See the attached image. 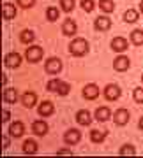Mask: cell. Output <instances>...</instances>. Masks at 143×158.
<instances>
[{
	"instance_id": "obj_1",
	"label": "cell",
	"mask_w": 143,
	"mask_h": 158,
	"mask_svg": "<svg viewBox=\"0 0 143 158\" xmlns=\"http://www.w3.org/2000/svg\"><path fill=\"white\" fill-rule=\"evenodd\" d=\"M69 51L73 55H76V56H81V55H85L88 51V42L85 39H74L69 44Z\"/></svg>"
},
{
	"instance_id": "obj_2",
	"label": "cell",
	"mask_w": 143,
	"mask_h": 158,
	"mask_svg": "<svg viewBox=\"0 0 143 158\" xmlns=\"http://www.w3.org/2000/svg\"><path fill=\"white\" fill-rule=\"evenodd\" d=\"M25 56H27V60H29V62L35 63V62H39L41 58H42V49H41L39 46H30V48H27Z\"/></svg>"
},
{
	"instance_id": "obj_3",
	"label": "cell",
	"mask_w": 143,
	"mask_h": 158,
	"mask_svg": "<svg viewBox=\"0 0 143 158\" xmlns=\"http://www.w3.org/2000/svg\"><path fill=\"white\" fill-rule=\"evenodd\" d=\"M60 70H62V62H60L58 58H50V60L46 62V72L58 74Z\"/></svg>"
},
{
	"instance_id": "obj_4",
	"label": "cell",
	"mask_w": 143,
	"mask_h": 158,
	"mask_svg": "<svg viewBox=\"0 0 143 158\" xmlns=\"http://www.w3.org/2000/svg\"><path fill=\"white\" fill-rule=\"evenodd\" d=\"M104 97H106L108 100H117V98L120 97V88L117 85H108L104 88Z\"/></svg>"
},
{
	"instance_id": "obj_5",
	"label": "cell",
	"mask_w": 143,
	"mask_h": 158,
	"mask_svg": "<svg viewBox=\"0 0 143 158\" xmlns=\"http://www.w3.org/2000/svg\"><path fill=\"white\" fill-rule=\"evenodd\" d=\"M64 139H65V142H67V144H78V142H80V139H81V134L76 128H71V130H67V132H65Z\"/></svg>"
},
{
	"instance_id": "obj_6",
	"label": "cell",
	"mask_w": 143,
	"mask_h": 158,
	"mask_svg": "<svg viewBox=\"0 0 143 158\" xmlns=\"http://www.w3.org/2000/svg\"><path fill=\"white\" fill-rule=\"evenodd\" d=\"M97 95H99V88L96 85H87L83 88V97L87 100H94V98H97Z\"/></svg>"
},
{
	"instance_id": "obj_7",
	"label": "cell",
	"mask_w": 143,
	"mask_h": 158,
	"mask_svg": "<svg viewBox=\"0 0 143 158\" xmlns=\"http://www.w3.org/2000/svg\"><path fill=\"white\" fill-rule=\"evenodd\" d=\"M113 67H115V70H118V72L127 70V69H129V58L127 56H117L115 62H113Z\"/></svg>"
},
{
	"instance_id": "obj_8",
	"label": "cell",
	"mask_w": 143,
	"mask_h": 158,
	"mask_svg": "<svg viewBox=\"0 0 143 158\" xmlns=\"http://www.w3.org/2000/svg\"><path fill=\"white\" fill-rule=\"evenodd\" d=\"M113 119H115L117 125H126L127 121H129V111H127V109H118V111L115 113Z\"/></svg>"
},
{
	"instance_id": "obj_9",
	"label": "cell",
	"mask_w": 143,
	"mask_h": 158,
	"mask_svg": "<svg viewBox=\"0 0 143 158\" xmlns=\"http://www.w3.org/2000/svg\"><path fill=\"white\" fill-rule=\"evenodd\" d=\"M4 62H6V65H7L9 69H14V67H18V65L21 63V56H20L18 53H9Z\"/></svg>"
},
{
	"instance_id": "obj_10",
	"label": "cell",
	"mask_w": 143,
	"mask_h": 158,
	"mask_svg": "<svg viewBox=\"0 0 143 158\" xmlns=\"http://www.w3.org/2000/svg\"><path fill=\"white\" fill-rule=\"evenodd\" d=\"M111 49L113 51H126L127 49V40L124 39V37H115L113 40H111Z\"/></svg>"
},
{
	"instance_id": "obj_11",
	"label": "cell",
	"mask_w": 143,
	"mask_h": 158,
	"mask_svg": "<svg viewBox=\"0 0 143 158\" xmlns=\"http://www.w3.org/2000/svg\"><path fill=\"white\" fill-rule=\"evenodd\" d=\"M21 102H23L25 107H34L35 102H37V97H35V93H32V91H27V93L21 95Z\"/></svg>"
},
{
	"instance_id": "obj_12",
	"label": "cell",
	"mask_w": 143,
	"mask_h": 158,
	"mask_svg": "<svg viewBox=\"0 0 143 158\" xmlns=\"http://www.w3.org/2000/svg\"><path fill=\"white\" fill-rule=\"evenodd\" d=\"M62 32H64V35H74L76 34V21L74 19H65L62 25Z\"/></svg>"
},
{
	"instance_id": "obj_13",
	"label": "cell",
	"mask_w": 143,
	"mask_h": 158,
	"mask_svg": "<svg viewBox=\"0 0 143 158\" xmlns=\"http://www.w3.org/2000/svg\"><path fill=\"white\" fill-rule=\"evenodd\" d=\"M23 132H25V127H23L21 121H14V123L9 127V134H11L12 137H20L23 135Z\"/></svg>"
},
{
	"instance_id": "obj_14",
	"label": "cell",
	"mask_w": 143,
	"mask_h": 158,
	"mask_svg": "<svg viewBox=\"0 0 143 158\" xmlns=\"http://www.w3.org/2000/svg\"><path fill=\"white\" fill-rule=\"evenodd\" d=\"M76 119H78V123L80 125H90V121H92V116H90V113L88 111H78V114H76Z\"/></svg>"
},
{
	"instance_id": "obj_15",
	"label": "cell",
	"mask_w": 143,
	"mask_h": 158,
	"mask_svg": "<svg viewBox=\"0 0 143 158\" xmlns=\"http://www.w3.org/2000/svg\"><path fill=\"white\" fill-rule=\"evenodd\" d=\"M109 116H111V111H109L108 107H99L97 111H96V119H97V121H108Z\"/></svg>"
},
{
	"instance_id": "obj_16",
	"label": "cell",
	"mask_w": 143,
	"mask_h": 158,
	"mask_svg": "<svg viewBox=\"0 0 143 158\" xmlns=\"http://www.w3.org/2000/svg\"><path fill=\"white\" fill-rule=\"evenodd\" d=\"M109 27H111V21H109V18L99 16L97 19H96V28H97V30H108Z\"/></svg>"
},
{
	"instance_id": "obj_17",
	"label": "cell",
	"mask_w": 143,
	"mask_h": 158,
	"mask_svg": "<svg viewBox=\"0 0 143 158\" xmlns=\"http://www.w3.org/2000/svg\"><path fill=\"white\" fill-rule=\"evenodd\" d=\"M32 130H34V134H37V135H44L46 132H48V125L44 121H34Z\"/></svg>"
},
{
	"instance_id": "obj_18",
	"label": "cell",
	"mask_w": 143,
	"mask_h": 158,
	"mask_svg": "<svg viewBox=\"0 0 143 158\" xmlns=\"http://www.w3.org/2000/svg\"><path fill=\"white\" fill-rule=\"evenodd\" d=\"M39 114L41 116H50V114H53V104L51 102H48V100L42 102L39 106Z\"/></svg>"
},
{
	"instance_id": "obj_19",
	"label": "cell",
	"mask_w": 143,
	"mask_h": 158,
	"mask_svg": "<svg viewBox=\"0 0 143 158\" xmlns=\"http://www.w3.org/2000/svg\"><path fill=\"white\" fill-rule=\"evenodd\" d=\"M2 9H4V18H6V19H11V18H14L16 16V7L12 6V4H4V6H2Z\"/></svg>"
},
{
	"instance_id": "obj_20",
	"label": "cell",
	"mask_w": 143,
	"mask_h": 158,
	"mask_svg": "<svg viewBox=\"0 0 143 158\" xmlns=\"http://www.w3.org/2000/svg\"><path fill=\"white\" fill-rule=\"evenodd\" d=\"M23 151L29 153V155H32V153L37 151V142L32 141V139H27V141L23 142Z\"/></svg>"
},
{
	"instance_id": "obj_21",
	"label": "cell",
	"mask_w": 143,
	"mask_h": 158,
	"mask_svg": "<svg viewBox=\"0 0 143 158\" xmlns=\"http://www.w3.org/2000/svg\"><path fill=\"white\" fill-rule=\"evenodd\" d=\"M4 100L9 102V104H12V102H16L18 100V93L14 88H7L6 91H4Z\"/></svg>"
},
{
	"instance_id": "obj_22",
	"label": "cell",
	"mask_w": 143,
	"mask_h": 158,
	"mask_svg": "<svg viewBox=\"0 0 143 158\" xmlns=\"http://www.w3.org/2000/svg\"><path fill=\"white\" fill-rule=\"evenodd\" d=\"M106 137V130H92L90 132V139L94 142H103Z\"/></svg>"
},
{
	"instance_id": "obj_23",
	"label": "cell",
	"mask_w": 143,
	"mask_h": 158,
	"mask_svg": "<svg viewBox=\"0 0 143 158\" xmlns=\"http://www.w3.org/2000/svg\"><path fill=\"white\" fill-rule=\"evenodd\" d=\"M58 16H60V12H58L57 7H48V9H46V18H48L50 21H57Z\"/></svg>"
},
{
	"instance_id": "obj_24",
	"label": "cell",
	"mask_w": 143,
	"mask_h": 158,
	"mask_svg": "<svg viewBox=\"0 0 143 158\" xmlns=\"http://www.w3.org/2000/svg\"><path fill=\"white\" fill-rule=\"evenodd\" d=\"M99 7L104 12H111L115 9V4H113V0H99Z\"/></svg>"
},
{
	"instance_id": "obj_25",
	"label": "cell",
	"mask_w": 143,
	"mask_h": 158,
	"mask_svg": "<svg viewBox=\"0 0 143 158\" xmlns=\"http://www.w3.org/2000/svg\"><path fill=\"white\" fill-rule=\"evenodd\" d=\"M138 11H134V9H127L126 11V14H124V19H126L127 23H134L138 19Z\"/></svg>"
},
{
	"instance_id": "obj_26",
	"label": "cell",
	"mask_w": 143,
	"mask_h": 158,
	"mask_svg": "<svg viewBox=\"0 0 143 158\" xmlns=\"http://www.w3.org/2000/svg\"><path fill=\"white\" fill-rule=\"evenodd\" d=\"M131 40L134 42V44H143V32L141 30H132L131 32Z\"/></svg>"
},
{
	"instance_id": "obj_27",
	"label": "cell",
	"mask_w": 143,
	"mask_h": 158,
	"mask_svg": "<svg viewBox=\"0 0 143 158\" xmlns=\"http://www.w3.org/2000/svg\"><path fill=\"white\" fill-rule=\"evenodd\" d=\"M20 39H21V42L29 44V42H32V40H34V32H32V30H23L21 35H20Z\"/></svg>"
},
{
	"instance_id": "obj_28",
	"label": "cell",
	"mask_w": 143,
	"mask_h": 158,
	"mask_svg": "<svg viewBox=\"0 0 143 158\" xmlns=\"http://www.w3.org/2000/svg\"><path fill=\"white\" fill-rule=\"evenodd\" d=\"M60 6L65 12H71L74 9V0H60Z\"/></svg>"
},
{
	"instance_id": "obj_29",
	"label": "cell",
	"mask_w": 143,
	"mask_h": 158,
	"mask_svg": "<svg viewBox=\"0 0 143 158\" xmlns=\"http://www.w3.org/2000/svg\"><path fill=\"white\" fill-rule=\"evenodd\" d=\"M81 7H83V11L92 12L94 7H96V4H94V0H81Z\"/></svg>"
},
{
	"instance_id": "obj_30",
	"label": "cell",
	"mask_w": 143,
	"mask_h": 158,
	"mask_svg": "<svg viewBox=\"0 0 143 158\" xmlns=\"http://www.w3.org/2000/svg\"><path fill=\"white\" fill-rule=\"evenodd\" d=\"M136 153V149H134V146H131V144H126V146H122L120 148V155H134Z\"/></svg>"
},
{
	"instance_id": "obj_31",
	"label": "cell",
	"mask_w": 143,
	"mask_h": 158,
	"mask_svg": "<svg viewBox=\"0 0 143 158\" xmlns=\"http://www.w3.org/2000/svg\"><path fill=\"white\" fill-rule=\"evenodd\" d=\"M132 97H134V100L143 104V88H136V90L132 91Z\"/></svg>"
},
{
	"instance_id": "obj_32",
	"label": "cell",
	"mask_w": 143,
	"mask_h": 158,
	"mask_svg": "<svg viewBox=\"0 0 143 158\" xmlns=\"http://www.w3.org/2000/svg\"><path fill=\"white\" fill-rule=\"evenodd\" d=\"M60 83H62V81H58V79H51V81L48 83V90L50 91H57L58 86H60Z\"/></svg>"
},
{
	"instance_id": "obj_33",
	"label": "cell",
	"mask_w": 143,
	"mask_h": 158,
	"mask_svg": "<svg viewBox=\"0 0 143 158\" xmlns=\"http://www.w3.org/2000/svg\"><path fill=\"white\" fill-rule=\"evenodd\" d=\"M69 90H71V86H69L67 83H64V81H62V83H60V86H58V90H57V91L60 93V95H67Z\"/></svg>"
},
{
	"instance_id": "obj_34",
	"label": "cell",
	"mask_w": 143,
	"mask_h": 158,
	"mask_svg": "<svg viewBox=\"0 0 143 158\" xmlns=\"http://www.w3.org/2000/svg\"><path fill=\"white\" fill-rule=\"evenodd\" d=\"M34 2H35V0H18V4H20L21 7H25V9L32 7V6H34Z\"/></svg>"
},
{
	"instance_id": "obj_35",
	"label": "cell",
	"mask_w": 143,
	"mask_h": 158,
	"mask_svg": "<svg viewBox=\"0 0 143 158\" xmlns=\"http://www.w3.org/2000/svg\"><path fill=\"white\" fill-rule=\"evenodd\" d=\"M9 116H11V114H9V111H4V116H2V119H4V123H6L7 119H9Z\"/></svg>"
},
{
	"instance_id": "obj_36",
	"label": "cell",
	"mask_w": 143,
	"mask_h": 158,
	"mask_svg": "<svg viewBox=\"0 0 143 158\" xmlns=\"http://www.w3.org/2000/svg\"><path fill=\"white\" fill-rule=\"evenodd\" d=\"M58 155H71L69 149H58Z\"/></svg>"
},
{
	"instance_id": "obj_37",
	"label": "cell",
	"mask_w": 143,
	"mask_h": 158,
	"mask_svg": "<svg viewBox=\"0 0 143 158\" xmlns=\"http://www.w3.org/2000/svg\"><path fill=\"white\" fill-rule=\"evenodd\" d=\"M9 146V139H7V135H4V148Z\"/></svg>"
},
{
	"instance_id": "obj_38",
	"label": "cell",
	"mask_w": 143,
	"mask_h": 158,
	"mask_svg": "<svg viewBox=\"0 0 143 158\" xmlns=\"http://www.w3.org/2000/svg\"><path fill=\"white\" fill-rule=\"evenodd\" d=\"M140 128H143V116L140 118Z\"/></svg>"
},
{
	"instance_id": "obj_39",
	"label": "cell",
	"mask_w": 143,
	"mask_h": 158,
	"mask_svg": "<svg viewBox=\"0 0 143 158\" xmlns=\"http://www.w3.org/2000/svg\"><path fill=\"white\" fill-rule=\"evenodd\" d=\"M140 9H141V12H143V0H141V4H140Z\"/></svg>"
},
{
	"instance_id": "obj_40",
	"label": "cell",
	"mask_w": 143,
	"mask_h": 158,
	"mask_svg": "<svg viewBox=\"0 0 143 158\" xmlns=\"http://www.w3.org/2000/svg\"><path fill=\"white\" fill-rule=\"evenodd\" d=\"M141 81H143V76H141Z\"/></svg>"
}]
</instances>
